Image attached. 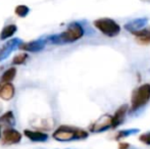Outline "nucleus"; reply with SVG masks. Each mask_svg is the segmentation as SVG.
I'll use <instances>...</instances> for the list:
<instances>
[{"label": "nucleus", "mask_w": 150, "mask_h": 149, "mask_svg": "<svg viewBox=\"0 0 150 149\" xmlns=\"http://www.w3.org/2000/svg\"><path fill=\"white\" fill-rule=\"evenodd\" d=\"M85 34L84 28L81 24L77 22L71 23L67 26V30L63 31L60 34L51 35L46 38V42H49L54 45H64V44L74 43L80 40Z\"/></svg>", "instance_id": "f257e3e1"}, {"label": "nucleus", "mask_w": 150, "mask_h": 149, "mask_svg": "<svg viewBox=\"0 0 150 149\" xmlns=\"http://www.w3.org/2000/svg\"><path fill=\"white\" fill-rule=\"evenodd\" d=\"M89 133L81 128L71 127V126H59L52 134V138L59 142H69L75 140L87 139Z\"/></svg>", "instance_id": "f03ea898"}, {"label": "nucleus", "mask_w": 150, "mask_h": 149, "mask_svg": "<svg viewBox=\"0 0 150 149\" xmlns=\"http://www.w3.org/2000/svg\"><path fill=\"white\" fill-rule=\"evenodd\" d=\"M150 101V84H143L135 89L131 97V110L136 112Z\"/></svg>", "instance_id": "7ed1b4c3"}, {"label": "nucleus", "mask_w": 150, "mask_h": 149, "mask_svg": "<svg viewBox=\"0 0 150 149\" xmlns=\"http://www.w3.org/2000/svg\"><path fill=\"white\" fill-rule=\"evenodd\" d=\"M94 27L107 37H117L120 33V26L109 18H101L93 22Z\"/></svg>", "instance_id": "20e7f679"}, {"label": "nucleus", "mask_w": 150, "mask_h": 149, "mask_svg": "<svg viewBox=\"0 0 150 149\" xmlns=\"http://www.w3.org/2000/svg\"><path fill=\"white\" fill-rule=\"evenodd\" d=\"M111 128V115L104 114L101 115L98 119L91 124L89 127V131L92 133H102Z\"/></svg>", "instance_id": "39448f33"}, {"label": "nucleus", "mask_w": 150, "mask_h": 149, "mask_svg": "<svg viewBox=\"0 0 150 149\" xmlns=\"http://www.w3.org/2000/svg\"><path fill=\"white\" fill-rule=\"evenodd\" d=\"M23 43V40L20 38H13V39L7 41L1 48H0V61L5 60L18 46Z\"/></svg>", "instance_id": "423d86ee"}, {"label": "nucleus", "mask_w": 150, "mask_h": 149, "mask_svg": "<svg viewBox=\"0 0 150 149\" xmlns=\"http://www.w3.org/2000/svg\"><path fill=\"white\" fill-rule=\"evenodd\" d=\"M2 144L4 145H14L22 140V134L12 128H6L2 133Z\"/></svg>", "instance_id": "0eeeda50"}, {"label": "nucleus", "mask_w": 150, "mask_h": 149, "mask_svg": "<svg viewBox=\"0 0 150 149\" xmlns=\"http://www.w3.org/2000/svg\"><path fill=\"white\" fill-rule=\"evenodd\" d=\"M46 39H39V40H35V41H30V42H23L18 48L21 50H24V51H28V52H39L42 49H44L46 45Z\"/></svg>", "instance_id": "6e6552de"}, {"label": "nucleus", "mask_w": 150, "mask_h": 149, "mask_svg": "<svg viewBox=\"0 0 150 149\" xmlns=\"http://www.w3.org/2000/svg\"><path fill=\"white\" fill-rule=\"evenodd\" d=\"M129 112V106L128 104H122L117 108V110L115 112V114L111 115V128L115 129L117 127L122 125L124 123L126 115Z\"/></svg>", "instance_id": "1a4fd4ad"}, {"label": "nucleus", "mask_w": 150, "mask_h": 149, "mask_svg": "<svg viewBox=\"0 0 150 149\" xmlns=\"http://www.w3.org/2000/svg\"><path fill=\"white\" fill-rule=\"evenodd\" d=\"M148 24V18H135V20H131V22L127 23L125 25V29L127 31H129L130 33H134L137 31L141 30V29L145 28Z\"/></svg>", "instance_id": "9d476101"}, {"label": "nucleus", "mask_w": 150, "mask_h": 149, "mask_svg": "<svg viewBox=\"0 0 150 149\" xmlns=\"http://www.w3.org/2000/svg\"><path fill=\"white\" fill-rule=\"evenodd\" d=\"M24 135L32 142H46L49 138L48 134L42 131H32V130H25Z\"/></svg>", "instance_id": "9b49d317"}, {"label": "nucleus", "mask_w": 150, "mask_h": 149, "mask_svg": "<svg viewBox=\"0 0 150 149\" xmlns=\"http://www.w3.org/2000/svg\"><path fill=\"white\" fill-rule=\"evenodd\" d=\"M16 94V88L13 84L11 83H5L2 86H0V98L5 101H9L13 98Z\"/></svg>", "instance_id": "f8f14e48"}, {"label": "nucleus", "mask_w": 150, "mask_h": 149, "mask_svg": "<svg viewBox=\"0 0 150 149\" xmlns=\"http://www.w3.org/2000/svg\"><path fill=\"white\" fill-rule=\"evenodd\" d=\"M132 34L136 37L138 43L145 44V45L150 44V27H145V28L132 33Z\"/></svg>", "instance_id": "ddd939ff"}, {"label": "nucleus", "mask_w": 150, "mask_h": 149, "mask_svg": "<svg viewBox=\"0 0 150 149\" xmlns=\"http://www.w3.org/2000/svg\"><path fill=\"white\" fill-rule=\"evenodd\" d=\"M16 125V117L12 112H6L0 117V127L12 128Z\"/></svg>", "instance_id": "4468645a"}, {"label": "nucleus", "mask_w": 150, "mask_h": 149, "mask_svg": "<svg viewBox=\"0 0 150 149\" xmlns=\"http://www.w3.org/2000/svg\"><path fill=\"white\" fill-rule=\"evenodd\" d=\"M16 31H18V27H16V25H13V24L7 25V26L4 27L1 32H0V39L1 40L9 39L10 37H12L16 34Z\"/></svg>", "instance_id": "2eb2a0df"}, {"label": "nucleus", "mask_w": 150, "mask_h": 149, "mask_svg": "<svg viewBox=\"0 0 150 149\" xmlns=\"http://www.w3.org/2000/svg\"><path fill=\"white\" fill-rule=\"evenodd\" d=\"M16 68H9L1 76V82L3 84L5 83H11L12 80L16 78Z\"/></svg>", "instance_id": "dca6fc26"}, {"label": "nucleus", "mask_w": 150, "mask_h": 149, "mask_svg": "<svg viewBox=\"0 0 150 149\" xmlns=\"http://www.w3.org/2000/svg\"><path fill=\"white\" fill-rule=\"evenodd\" d=\"M138 132H140L139 129H127V130H122V131L117 132V134L115 135V140L120 141V140L124 139V138L130 137V136L137 134Z\"/></svg>", "instance_id": "f3484780"}, {"label": "nucleus", "mask_w": 150, "mask_h": 149, "mask_svg": "<svg viewBox=\"0 0 150 149\" xmlns=\"http://www.w3.org/2000/svg\"><path fill=\"white\" fill-rule=\"evenodd\" d=\"M30 12V8L27 5H18L14 9V13L20 18H25L27 16Z\"/></svg>", "instance_id": "a211bd4d"}, {"label": "nucleus", "mask_w": 150, "mask_h": 149, "mask_svg": "<svg viewBox=\"0 0 150 149\" xmlns=\"http://www.w3.org/2000/svg\"><path fill=\"white\" fill-rule=\"evenodd\" d=\"M27 58H28V54L27 53H20L13 57V59H12V64H14V66H21V64L26 62Z\"/></svg>", "instance_id": "6ab92c4d"}, {"label": "nucleus", "mask_w": 150, "mask_h": 149, "mask_svg": "<svg viewBox=\"0 0 150 149\" xmlns=\"http://www.w3.org/2000/svg\"><path fill=\"white\" fill-rule=\"evenodd\" d=\"M139 140H140V142H142V143H144V144H146V145L150 146V131L148 132V133H145V134L140 135Z\"/></svg>", "instance_id": "aec40b11"}, {"label": "nucleus", "mask_w": 150, "mask_h": 149, "mask_svg": "<svg viewBox=\"0 0 150 149\" xmlns=\"http://www.w3.org/2000/svg\"><path fill=\"white\" fill-rule=\"evenodd\" d=\"M119 149H136L134 146H132L130 143H127V142H120L119 144Z\"/></svg>", "instance_id": "412c9836"}, {"label": "nucleus", "mask_w": 150, "mask_h": 149, "mask_svg": "<svg viewBox=\"0 0 150 149\" xmlns=\"http://www.w3.org/2000/svg\"><path fill=\"white\" fill-rule=\"evenodd\" d=\"M0 138H1V127H0Z\"/></svg>", "instance_id": "4be33fe9"}]
</instances>
